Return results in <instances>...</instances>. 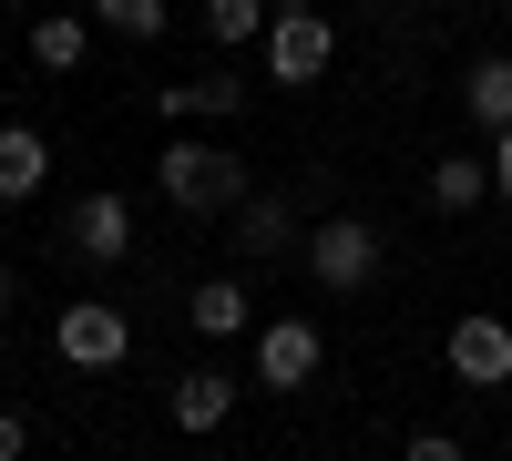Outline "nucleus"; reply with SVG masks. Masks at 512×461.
Segmentation results:
<instances>
[{
    "label": "nucleus",
    "instance_id": "f257e3e1",
    "mask_svg": "<svg viewBox=\"0 0 512 461\" xmlns=\"http://www.w3.org/2000/svg\"><path fill=\"white\" fill-rule=\"evenodd\" d=\"M328 62H338L328 11H318V0H277V11H267V82H277V93H308V82H328Z\"/></svg>",
    "mask_w": 512,
    "mask_h": 461
},
{
    "label": "nucleus",
    "instance_id": "f03ea898",
    "mask_svg": "<svg viewBox=\"0 0 512 461\" xmlns=\"http://www.w3.org/2000/svg\"><path fill=\"white\" fill-rule=\"evenodd\" d=\"M154 185H164V205H185V216H226V205L246 195V164L226 144H164Z\"/></svg>",
    "mask_w": 512,
    "mask_h": 461
},
{
    "label": "nucleus",
    "instance_id": "7ed1b4c3",
    "mask_svg": "<svg viewBox=\"0 0 512 461\" xmlns=\"http://www.w3.org/2000/svg\"><path fill=\"white\" fill-rule=\"evenodd\" d=\"M52 349H62V369H82V380H113V369L134 359V318L103 308V298H72L52 318Z\"/></svg>",
    "mask_w": 512,
    "mask_h": 461
},
{
    "label": "nucleus",
    "instance_id": "20e7f679",
    "mask_svg": "<svg viewBox=\"0 0 512 461\" xmlns=\"http://www.w3.org/2000/svg\"><path fill=\"white\" fill-rule=\"evenodd\" d=\"M297 257H308V277L328 287V298H359V287L379 277V226L369 216H318Z\"/></svg>",
    "mask_w": 512,
    "mask_h": 461
},
{
    "label": "nucleus",
    "instance_id": "39448f33",
    "mask_svg": "<svg viewBox=\"0 0 512 461\" xmlns=\"http://www.w3.org/2000/svg\"><path fill=\"white\" fill-rule=\"evenodd\" d=\"M226 246H236L246 267H277V257H297V246H308V226H297L287 195H256V185H246V195L226 205Z\"/></svg>",
    "mask_w": 512,
    "mask_h": 461
},
{
    "label": "nucleus",
    "instance_id": "423d86ee",
    "mask_svg": "<svg viewBox=\"0 0 512 461\" xmlns=\"http://www.w3.org/2000/svg\"><path fill=\"white\" fill-rule=\"evenodd\" d=\"M441 359H451V380H461V390H512V318H492V308L451 318Z\"/></svg>",
    "mask_w": 512,
    "mask_h": 461
},
{
    "label": "nucleus",
    "instance_id": "0eeeda50",
    "mask_svg": "<svg viewBox=\"0 0 512 461\" xmlns=\"http://www.w3.org/2000/svg\"><path fill=\"white\" fill-rule=\"evenodd\" d=\"M318 369H328L318 318H267V328H256V390H308Z\"/></svg>",
    "mask_w": 512,
    "mask_h": 461
},
{
    "label": "nucleus",
    "instance_id": "6e6552de",
    "mask_svg": "<svg viewBox=\"0 0 512 461\" xmlns=\"http://www.w3.org/2000/svg\"><path fill=\"white\" fill-rule=\"evenodd\" d=\"M62 246H72V257H93V267H123V257H134V205H123L113 185H103V195H72Z\"/></svg>",
    "mask_w": 512,
    "mask_h": 461
},
{
    "label": "nucleus",
    "instance_id": "1a4fd4ad",
    "mask_svg": "<svg viewBox=\"0 0 512 461\" xmlns=\"http://www.w3.org/2000/svg\"><path fill=\"white\" fill-rule=\"evenodd\" d=\"M164 421H175L185 441H205V431H226V421H236V380H226V369H185V380L164 390Z\"/></svg>",
    "mask_w": 512,
    "mask_h": 461
},
{
    "label": "nucleus",
    "instance_id": "9d476101",
    "mask_svg": "<svg viewBox=\"0 0 512 461\" xmlns=\"http://www.w3.org/2000/svg\"><path fill=\"white\" fill-rule=\"evenodd\" d=\"M52 175V134L41 123H0V205H31Z\"/></svg>",
    "mask_w": 512,
    "mask_h": 461
},
{
    "label": "nucleus",
    "instance_id": "9b49d317",
    "mask_svg": "<svg viewBox=\"0 0 512 461\" xmlns=\"http://www.w3.org/2000/svg\"><path fill=\"white\" fill-rule=\"evenodd\" d=\"M93 11H52V21H31V72H82L93 62Z\"/></svg>",
    "mask_w": 512,
    "mask_h": 461
},
{
    "label": "nucleus",
    "instance_id": "f8f14e48",
    "mask_svg": "<svg viewBox=\"0 0 512 461\" xmlns=\"http://www.w3.org/2000/svg\"><path fill=\"white\" fill-rule=\"evenodd\" d=\"M164 113H175V123H226V113H246V72H195V82H164Z\"/></svg>",
    "mask_w": 512,
    "mask_h": 461
},
{
    "label": "nucleus",
    "instance_id": "ddd939ff",
    "mask_svg": "<svg viewBox=\"0 0 512 461\" xmlns=\"http://www.w3.org/2000/svg\"><path fill=\"white\" fill-rule=\"evenodd\" d=\"M185 318H195V339H246L256 298H246V277H205L195 298H185Z\"/></svg>",
    "mask_w": 512,
    "mask_h": 461
},
{
    "label": "nucleus",
    "instance_id": "4468645a",
    "mask_svg": "<svg viewBox=\"0 0 512 461\" xmlns=\"http://www.w3.org/2000/svg\"><path fill=\"white\" fill-rule=\"evenodd\" d=\"M492 195V164L482 154H431V216H472Z\"/></svg>",
    "mask_w": 512,
    "mask_h": 461
},
{
    "label": "nucleus",
    "instance_id": "2eb2a0df",
    "mask_svg": "<svg viewBox=\"0 0 512 461\" xmlns=\"http://www.w3.org/2000/svg\"><path fill=\"white\" fill-rule=\"evenodd\" d=\"M461 113H472L482 134H502V123H512V52H492V62L461 72Z\"/></svg>",
    "mask_w": 512,
    "mask_h": 461
},
{
    "label": "nucleus",
    "instance_id": "dca6fc26",
    "mask_svg": "<svg viewBox=\"0 0 512 461\" xmlns=\"http://www.w3.org/2000/svg\"><path fill=\"white\" fill-rule=\"evenodd\" d=\"M205 41H216V52L267 41V0H205Z\"/></svg>",
    "mask_w": 512,
    "mask_h": 461
},
{
    "label": "nucleus",
    "instance_id": "f3484780",
    "mask_svg": "<svg viewBox=\"0 0 512 461\" xmlns=\"http://www.w3.org/2000/svg\"><path fill=\"white\" fill-rule=\"evenodd\" d=\"M82 11H93L103 31H123V41H164V21H175L164 0H82Z\"/></svg>",
    "mask_w": 512,
    "mask_h": 461
},
{
    "label": "nucleus",
    "instance_id": "a211bd4d",
    "mask_svg": "<svg viewBox=\"0 0 512 461\" xmlns=\"http://www.w3.org/2000/svg\"><path fill=\"white\" fill-rule=\"evenodd\" d=\"M400 451H410V461H461V431H410Z\"/></svg>",
    "mask_w": 512,
    "mask_h": 461
},
{
    "label": "nucleus",
    "instance_id": "6ab92c4d",
    "mask_svg": "<svg viewBox=\"0 0 512 461\" xmlns=\"http://www.w3.org/2000/svg\"><path fill=\"white\" fill-rule=\"evenodd\" d=\"M21 451H31V410L0 400V461H21Z\"/></svg>",
    "mask_w": 512,
    "mask_h": 461
},
{
    "label": "nucleus",
    "instance_id": "aec40b11",
    "mask_svg": "<svg viewBox=\"0 0 512 461\" xmlns=\"http://www.w3.org/2000/svg\"><path fill=\"white\" fill-rule=\"evenodd\" d=\"M482 164H492V195L512 205V123H502V134H492V154H482Z\"/></svg>",
    "mask_w": 512,
    "mask_h": 461
},
{
    "label": "nucleus",
    "instance_id": "412c9836",
    "mask_svg": "<svg viewBox=\"0 0 512 461\" xmlns=\"http://www.w3.org/2000/svg\"><path fill=\"white\" fill-rule=\"evenodd\" d=\"M11 308H21V277H11V267H0V318H11Z\"/></svg>",
    "mask_w": 512,
    "mask_h": 461
},
{
    "label": "nucleus",
    "instance_id": "4be33fe9",
    "mask_svg": "<svg viewBox=\"0 0 512 461\" xmlns=\"http://www.w3.org/2000/svg\"><path fill=\"white\" fill-rule=\"evenodd\" d=\"M11 11H41V0H11Z\"/></svg>",
    "mask_w": 512,
    "mask_h": 461
},
{
    "label": "nucleus",
    "instance_id": "5701e85b",
    "mask_svg": "<svg viewBox=\"0 0 512 461\" xmlns=\"http://www.w3.org/2000/svg\"><path fill=\"white\" fill-rule=\"evenodd\" d=\"M0 390H11V369H0Z\"/></svg>",
    "mask_w": 512,
    "mask_h": 461
},
{
    "label": "nucleus",
    "instance_id": "b1692460",
    "mask_svg": "<svg viewBox=\"0 0 512 461\" xmlns=\"http://www.w3.org/2000/svg\"><path fill=\"white\" fill-rule=\"evenodd\" d=\"M379 11H390V0H379Z\"/></svg>",
    "mask_w": 512,
    "mask_h": 461
}]
</instances>
